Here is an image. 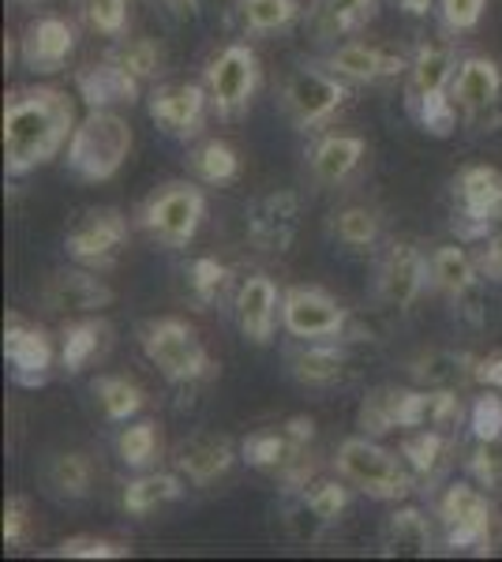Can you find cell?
<instances>
[{"label":"cell","mask_w":502,"mask_h":562,"mask_svg":"<svg viewBox=\"0 0 502 562\" xmlns=\"http://www.w3.org/2000/svg\"><path fill=\"white\" fill-rule=\"evenodd\" d=\"M76 132V105L57 87H15L4 102V173L49 166Z\"/></svg>","instance_id":"cell-1"},{"label":"cell","mask_w":502,"mask_h":562,"mask_svg":"<svg viewBox=\"0 0 502 562\" xmlns=\"http://www.w3.org/2000/svg\"><path fill=\"white\" fill-rule=\"evenodd\" d=\"M454 71H458V53L450 38L420 42L409 57V83H405V109L409 116L435 139H446L458 128V105L450 98Z\"/></svg>","instance_id":"cell-2"},{"label":"cell","mask_w":502,"mask_h":562,"mask_svg":"<svg viewBox=\"0 0 502 562\" xmlns=\"http://www.w3.org/2000/svg\"><path fill=\"white\" fill-rule=\"evenodd\" d=\"M127 154H132V124L113 109H90L71 132L64 166L83 184H105L124 169Z\"/></svg>","instance_id":"cell-3"},{"label":"cell","mask_w":502,"mask_h":562,"mask_svg":"<svg viewBox=\"0 0 502 562\" xmlns=\"http://www.w3.org/2000/svg\"><path fill=\"white\" fill-rule=\"evenodd\" d=\"M334 465L337 476H345L356 492L376 498V503H401L416 487V476L405 465V458H398L394 450H387L379 439H371L364 431L337 447Z\"/></svg>","instance_id":"cell-4"},{"label":"cell","mask_w":502,"mask_h":562,"mask_svg":"<svg viewBox=\"0 0 502 562\" xmlns=\"http://www.w3.org/2000/svg\"><path fill=\"white\" fill-rule=\"evenodd\" d=\"M353 83L334 76L326 65H297L278 90V105L297 132H319L334 121L353 98Z\"/></svg>","instance_id":"cell-5"},{"label":"cell","mask_w":502,"mask_h":562,"mask_svg":"<svg viewBox=\"0 0 502 562\" xmlns=\"http://www.w3.org/2000/svg\"><path fill=\"white\" fill-rule=\"evenodd\" d=\"M140 346L147 352L150 364L177 386L203 383V379L214 375V360H210L207 346L199 341V334L191 330L185 319H177V315H161V319L143 323Z\"/></svg>","instance_id":"cell-6"},{"label":"cell","mask_w":502,"mask_h":562,"mask_svg":"<svg viewBox=\"0 0 502 562\" xmlns=\"http://www.w3.org/2000/svg\"><path fill=\"white\" fill-rule=\"evenodd\" d=\"M207 217L203 188L188 180H169L140 206V229L161 248H188Z\"/></svg>","instance_id":"cell-7"},{"label":"cell","mask_w":502,"mask_h":562,"mask_svg":"<svg viewBox=\"0 0 502 562\" xmlns=\"http://www.w3.org/2000/svg\"><path fill=\"white\" fill-rule=\"evenodd\" d=\"M259 79L263 68L248 42H230L225 49H217L203 76L210 109L217 113V121H236V116L248 113L255 90H259Z\"/></svg>","instance_id":"cell-8"},{"label":"cell","mask_w":502,"mask_h":562,"mask_svg":"<svg viewBox=\"0 0 502 562\" xmlns=\"http://www.w3.org/2000/svg\"><path fill=\"white\" fill-rule=\"evenodd\" d=\"M502 225V173L495 166H465L454 177V233L488 240Z\"/></svg>","instance_id":"cell-9"},{"label":"cell","mask_w":502,"mask_h":562,"mask_svg":"<svg viewBox=\"0 0 502 562\" xmlns=\"http://www.w3.org/2000/svg\"><path fill=\"white\" fill-rule=\"evenodd\" d=\"M439 525L446 548L454 551H491V529H495V506L480 492L477 480H458L439 498Z\"/></svg>","instance_id":"cell-10"},{"label":"cell","mask_w":502,"mask_h":562,"mask_svg":"<svg viewBox=\"0 0 502 562\" xmlns=\"http://www.w3.org/2000/svg\"><path fill=\"white\" fill-rule=\"evenodd\" d=\"M124 248H127V217L116 206L83 211L71 222V229L64 233V256L90 270H109L121 259Z\"/></svg>","instance_id":"cell-11"},{"label":"cell","mask_w":502,"mask_h":562,"mask_svg":"<svg viewBox=\"0 0 502 562\" xmlns=\"http://www.w3.org/2000/svg\"><path fill=\"white\" fill-rule=\"evenodd\" d=\"M281 326L297 341H337L345 338L349 312L319 285H293L281 293Z\"/></svg>","instance_id":"cell-12"},{"label":"cell","mask_w":502,"mask_h":562,"mask_svg":"<svg viewBox=\"0 0 502 562\" xmlns=\"http://www.w3.org/2000/svg\"><path fill=\"white\" fill-rule=\"evenodd\" d=\"M304 442H297L293 435L281 428H267V431H252L248 439L241 442V461H248L259 473H270L286 484V492H300L304 484H312V458H308Z\"/></svg>","instance_id":"cell-13"},{"label":"cell","mask_w":502,"mask_h":562,"mask_svg":"<svg viewBox=\"0 0 502 562\" xmlns=\"http://www.w3.org/2000/svg\"><path fill=\"white\" fill-rule=\"evenodd\" d=\"M244 229L259 251L286 256L300 229V195L293 188H274V192L252 199L248 214H244Z\"/></svg>","instance_id":"cell-14"},{"label":"cell","mask_w":502,"mask_h":562,"mask_svg":"<svg viewBox=\"0 0 502 562\" xmlns=\"http://www.w3.org/2000/svg\"><path fill=\"white\" fill-rule=\"evenodd\" d=\"M424 289H432L427 281V256L409 240H394L387 248V256L379 259L376 270V296L394 312H409Z\"/></svg>","instance_id":"cell-15"},{"label":"cell","mask_w":502,"mask_h":562,"mask_svg":"<svg viewBox=\"0 0 502 562\" xmlns=\"http://www.w3.org/2000/svg\"><path fill=\"white\" fill-rule=\"evenodd\" d=\"M38 304L53 315H94L113 304V289L90 267H60L42 281Z\"/></svg>","instance_id":"cell-16"},{"label":"cell","mask_w":502,"mask_h":562,"mask_svg":"<svg viewBox=\"0 0 502 562\" xmlns=\"http://www.w3.org/2000/svg\"><path fill=\"white\" fill-rule=\"evenodd\" d=\"M210 94L203 83H161L150 90L147 113L161 132L172 139H196L207 124Z\"/></svg>","instance_id":"cell-17"},{"label":"cell","mask_w":502,"mask_h":562,"mask_svg":"<svg viewBox=\"0 0 502 562\" xmlns=\"http://www.w3.org/2000/svg\"><path fill=\"white\" fill-rule=\"evenodd\" d=\"M4 360L12 368V383L26 386V390H38L49 383L53 375V341L42 326L20 319L4 323Z\"/></svg>","instance_id":"cell-18"},{"label":"cell","mask_w":502,"mask_h":562,"mask_svg":"<svg viewBox=\"0 0 502 562\" xmlns=\"http://www.w3.org/2000/svg\"><path fill=\"white\" fill-rule=\"evenodd\" d=\"M76 53V26L64 15H38L26 23L20 38V65L34 76H53L68 65V57Z\"/></svg>","instance_id":"cell-19"},{"label":"cell","mask_w":502,"mask_h":562,"mask_svg":"<svg viewBox=\"0 0 502 562\" xmlns=\"http://www.w3.org/2000/svg\"><path fill=\"white\" fill-rule=\"evenodd\" d=\"M323 65L342 76L345 83H360V87H376V83H387V79L401 76L409 71V60L401 53H390L382 45H371V42H342L334 45L331 53L323 57Z\"/></svg>","instance_id":"cell-20"},{"label":"cell","mask_w":502,"mask_h":562,"mask_svg":"<svg viewBox=\"0 0 502 562\" xmlns=\"http://www.w3.org/2000/svg\"><path fill=\"white\" fill-rule=\"evenodd\" d=\"M450 98L458 105L461 121L477 124L483 116H491L502 102V71L491 57H465L454 71Z\"/></svg>","instance_id":"cell-21"},{"label":"cell","mask_w":502,"mask_h":562,"mask_svg":"<svg viewBox=\"0 0 502 562\" xmlns=\"http://www.w3.org/2000/svg\"><path fill=\"white\" fill-rule=\"evenodd\" d=\"M278 319H281V296L274 278L267 274L244 278L241 289H236V326H241L244 341H252L259 349L270 346Z\"/></svg>","instance_id":"cell-22"},{"label":"cell","mask_w":502,"mask_h":562,"mask_svg":"<svg viewBox=\"0 0 502 562\" xmlns=\"http://www.w3.org/2000/svg\"><path fill=\"white\" fill-rule=\"evenodd\" d=\"M368 158V139L356 132H326L319 135L308 150V169H312L315 184L323 188H337L345 180L356 177V169Z\"/></svg>","instance_id":"cell-23"},{"label":"cell","mask_w":502,"mask_h":562,"mask_svg":"<svg viewBox=\"0 0 502 562\" xmlns=\"http://www.w3.org/2000/svg\"><path fill=\"white\" fill-rule=\"evenodd\" d=\"M236 458H241V450L233 447V439L199 431L177 447V473L188 476L196 487H210L214 480H222L230 473L236 465Z\"/></svg>","instance_id":"cell-24"},{"label":"cell","mask_w":502,"mask_h":562,"mask_svg":"<svg viewBox=\"0 0 502 562\" xmlns=\"http://www.w3.org/2000/svg\"><path fill=\"white\" fill-rule=\"evenodd\" d=\"M76 90L87 102V109H113V105H132L143 98V83L132 76L124 65H116L113 57L94 60L76 76Z\"/></svg>","instance_id":"cell-25"},{"label":"cell","mask_w":502,"mask_h":562,"mask_svg":"<svg viewBox=\"0 0 502 562\" xmlns=\"http://www.w3.org/2000/svg\"><path fill=\"white\" fill-rule=\"evenodd\" d=\"M289 375L297 379L300 386L312 390H326L337 386L349 371V349L337 341H300V346L289 352Z\"/></svg>","instance_id":"cell-26"},{"label":"cell","mask_w":502,"mask_h":562,"mask_svg":"<svg viewBox=\"0 0 502 562\" xmlns=\"http://www.w3.org/2000/svg\"><path fill=\"white\" fill-rule=\"evenodd\" d=\"M427 281H432L435 293H443L446 301L458 304L461 296L480 289L483 274H480L477 256H469L461 244H439V248L427 256Z\"/></svg>","instance_id":"cell-27"},{"label":"cell","mask_w":502,"mask_h":562,"mask_svg":"<svg viewBox=\"0 0 502 562\" xmlns=\"http://www.w3.org/2000/svg\"><path fill=\"white\" fill-rule=\"evenodd\" d=\"M379 551L387 559H427L435 551L432 521L424 518L420 506H398L387 521H382Z\"/></svg>","instance_id":"cell-28"},{"label":"cell","mask_w":502,"mask_h":562,"mask_svg":"<svg viewBox=\"0 0 502 562\" xmlns=\"http://www.w3.org/2000/svg\"><path fill=\"white\" fill-rule=\"evenodd\" d=\"M477 364L480 357L465 349H427L409 360V375H413L416 386L461 390L465 383H477Z\"/></svg>","instance_id":"cell-29"},{"label":"cell","mask_w":502,"mask_h":562,"mask_svg":"<svg viewBox=\"0 0 502 562\" xmlns=\"http://www.w3.org/2000/svg\"><path fill=\"white\" fill-rule=\"evenodd\" d=\"M109 346H113V326H109L102 315H83V319L64 326L60 338V364L68 375H83V371L102 360Z\"/></svg>","instance_id":"cell-30"},{"label":"cell","mask_w":502,"mask_h":562,"mask_svg":"<svg viewBox=\"0 0 502 562\" xmlns=\"http://www.w3.org/2000/svg\"><path fill=\"white\" fill-rule=\"evenodd\" d=\"M398 454L405 458V465L413 469V476L420 484L432 487L446 469H450V454H454V435L443 428H413L405 431Z\"/></svg>","instance_id":"cell-31"},{"label":"cell","mask_w":502,"mask_h":562,"mask_svg":"<svg viewBox=\"0 0 502 562\" xmlns=\"http://www.w3.org/2000/svg\"><path fill=\"white\" fill-rule=\"evenodd\" d=\"M45 492L60 503H83V498L94 492V458L87 450H64V454H53L45 461L42 473Z\"/></svg>","instance_id":"cell-32"},{"label":"cell","mask_w":502,"mask_h":562,"mask_svg":"<svg viewBox=\"0 0 502 562\" xmlns=\"http://www.w3.org/2000/svg\"><path fill=\"white\" fill-rule=\"evenodd\" d=\"M379 12V0H312L308 23L319 38H349L364 31Z\"/></svg>","instance_id":"cell-33"},{"label":"cell","mask_w":502,"mask_h":562,"mask_svg":"<svg viewBox=\"0 0 502 562\" xmlns=\"http://www.w3.org/2000/svg\"><path fill=\"white\" fill-rule=\"evenodd\" d=\"M180 495H185V480H180V473H150L147 469V473H140L124 484L121 506H124V514H132V518H147V514L161 510V506L177 503Z\"/></svg>","instance_id":"cell-34"},{"label":"cell","mask_w":502,"mask_h":562,"mask_svg":"<svg viewBox=\"0 0 502 562\" xmlns=\"http://www.w3.org/2000/svg\"><path fill=\"white\" fill-rule=\"evenodd\" d=\"M188 169L199 184L222 188L241 177V154H236L225 139H203L188 154Z\"/></svg>","instance_id":"cell-35"},{"label":"cell","mask_w":502,"mask_h":562,"mask_svg":"<svg viewBox=\"0 0 502 562\" xmlns=\"http://www.w3.org/2000/svg\"><path fill=\"white\" fill-rule=\"evenodd\" d=\"M90 390H94V397H98V405H102V413H105L109 424L135 420V416L143 413V405H147V394H143V386L132 383L127 375H98Z\"/></svg>","instance_id":"cell-36"},{"label":"cell","mask_w":502,"mask_h":562,"mask_svg":"<svg viewBox=\"0 0 502 562\" xmlns=\"http://www.w3.org/2000/svg\"><path fill=\"white\" fill-rule=\"evenodd\" d=\"M116 458H121L124 469L132 473H147V469L158 461L161 454V435L154 420H127L121 431H116Z\"/></svg>","instance_id":"cell-37"},{"label":"cell","mask_w":502,"mask_h":562,"mask_svg":"<svg viewBox=\"0 0 502 562\" xmlns=\"http://www.w3.org/2000/svg\"><path fill=\"white\" fill-rule=\"evenodd\" d=\"M241 23L248 34H278L300 20V0H241Z\"/></svg>","instance_id":"cell-38"},{"label":"cell","mask_w":502,"mask_h":562,"mask_svg":"<svg viewBox=\"0 0 502 562\" xmlns=\"http://www.w3.org/2000/svg\"><path fill=\"white\" fill-rule=\"evenodd\" d=\"M331 233L345 244V248L364 251V248H376L379 244L382 222L371 206H342V211H334V217H331Z\"/></svg>","instance_id":"cell-39"},{"label":"cell","mask_w":502,"mask_h":562,"mask_svg":"<svg viewBox=\"0 0 502 562\" xmlns=\"http://www.w3.org/2000/svg\"><path fill=\"white\" fill-rule=\"evenodd\" d=\"M356 428L371 439L398 431V386H376L364 394L360 409H356Z\"/></svg>","instance_id":"cell-40"},{"label":"cell","mask_w":502,"mask_h":562,"mask_svg":"<svg viewBox=\"0 0 502 562\" xmlns=\"http://www.w3.org/2000/svg\"><path fill=\"white\" fill-rule=\"evenodd\" d=\"M109 57L116 60V65H124L132 71L135 79H140L143 87L154 83V79L161 76V65H166V57H161V49L154 45L150 38H121L109 49Z\"/></svg>","instance_id":"cell-41"},{"label":"cell","mask_w":502,"mask_h":562,"mask_svg":"<svg viewBox=\"0 0 502 562\" xmlns=\"http://www.w3.org/2000/svg\"><path fill=\"white\" fill-rule=\"evenodd\" d=\"M87 26L102 38H124L132 23V0H79Z\"/></svg>","instance_id":"cell-42"},{"label":"cell","mask_w":502,"mask_h":562,"mask_svg":"<svg viewBox=\"0 0 502 562\" xmlns=\"http://www.w3.org/2000/svg\"><path fill=\"white\" fill-rule=\"evenodd\" d=\"M230 267L225 262H217L214 256H199V259H191V267H188V289H191V296H196L199 304H214V301H222V293L230 289Z\"/></svg>","instance_id":"cell-43"},{"label":"cell","mask_w":502,"mask_h":562,"mask_svg":"<svg viewBox=\"0 0 502 562\" xmlns=\"http://www.w3.org/2000/svg\"><path fill=\"white\" fill-rule=\"evenodd\" d=\"M349 480H312V484L300 487V495L312 503V510L323 518L326 525H337L342 521V514L349 510Z\"/></svg>","instance_id":"cell-44"},{"label":"cell","mask_w":502,"mask_h":562,"mask_svg":"<svg viewBox=\"0 0 502 562\" xmlns=\"http://www.w3.org/2000/svg\"><path fill=\"white\" fill-rule=\"evenodd\" d=\"M286 529L289 537L300 540V543H315L323 540L326 532L334 529V525H326L319 514L312 510V503H308L300 492H289V503H286Z\"/></svg>","instance_id":"cell-45"},{"label":"cell","mask_w":502,"mask_h":562,"mask_svg":"<svg viewBox=\"0 0 502 562\" xmlns=\"http://www.w3.org/2000/svg\"><path fill=\"white\" fill-rule=\"evenodd\" d=\"M53 555L57 559H124V555H132V548L109 537H64L57 548H53Z\"/></svg>","instance_id":"cell-46"},{"label":"cell","mask_w":502,"mask_h":562,"mask_svg":"<svg viewBox=\"0 0 502 562\" xmlns=\"http://www.w3.org/2000/svg\"><path fill=\"white\" fill-rule=\"evenodd\" d=\"M469 476L480 487H502V435L477 439V447L469 454Z\"/></svg>","instance_id":"cell-47"},{"label":"cell","mask_w":502,"mask_h":562,"mask_svg":"<svg viewBox=\"0 0 502 562\" xmlns=\"http://www.w3.org/2000/svg\"><path fill=\"white\" fill-rule=\"evenodd\" d=\"M31 540H34L31 498L8 495V503H4V543H8V551H23Z\"/></svg>","instance_id":"cell-48"},{"label":"cell","mask_w":502,"mask_h":562,"mask_svg":"<svg viewBox=\"0 0 502 562\" xmlns=\"http://www.w3.org/2000/svg\"><path fill=\"white\" fill-rule=\"evenodd\" d=\"M488 0H439V26L443 34H469L477 31Z\"/></svg>","instance_id":"cell-49"},{"label":"cell","mask_w":502,"mask_h":562,"mask_svg":"<svg viewBox=\"0 0 502 562\" xmlns=\"http://www.w3.org/2000/svg\"><path fill=\"white\" fill-rule=\"evenodd\" d=\"M469 431H472V439H495V435H502V397H499V390H488V394H480L477 402H472Z\"/></svg>","instance_id":"cell-50"},{"label":"cell","mask_w":502,"mask_h":562,"mask_svg":"<svg viewBox=\"0 0 502 562\" xmlns=\"http://www.w3.org/2000/svg\"><path fill=\"white\" fill-rule=\"evenodd\" d=\"M480 274L483 278H491V281H502V225L495 233H491L488 240H483V248H480Z\"/></svg>","instance_id":"cell-51"},{"label":"cell","mask_w":502,"mask_h":562,"mask_svg":"<svg viewBox=\"0 0 502 562\" xmlns=\"http://www.w3.org/2000/svg\"><path fill=\"white\" fill-rule=\"evenodd\" d=\"M477 383L488 386V390H502V349L499 352H488V357H480Z\"/></svg>","instance_id":"cell-52"},{"label":"cell","mask_w":502,"mask_h":562,"mask_svg":"<svg viewBox=\"0 0 502 562\" xmlns=\"http://www.w3.org/2000/svg\"><path fill=\"white\" fill-rule=\"evenodd\" d=\"M161 4H166L177 20H191V15L199 12V0H161Z\"/></svg>","instance_id":"cell-53"},{"label":"cell","mask_w":502,"mask_h":562,"mask_svg":"<svg viewBox=\"0 0 502 562\" xmlns=\"http://www.w3.org/2000/svg\"><path fill=\"white\" fill-rule=\"evenodd\" d=\"M398 8L405 15H424L427 8H432V0H398Z\"/></svg>","instance_id":"cell-54"},{"label":"cell","mask_w":502,"mask_h":562,"mask_svg":"<svg viewBox=\"0 0 502 562\" xmlns=\"http://www.w3.org/2000/svg\"><path fill=\"white\" fill-rule=\"evenodd\" d=\"M15 4H23V8H34V4H42V0H15Z\"/></svg>","instance_id":"cell-55"}]
</instances>
